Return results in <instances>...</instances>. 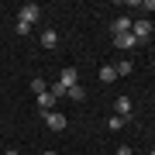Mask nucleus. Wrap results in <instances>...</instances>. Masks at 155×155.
Here are the masks:
<instances>
[{"mask_svg":"<svg viewBox=\"0 0 155 155\" xmlns=\"http://www.w3.org/2000/svg\"><path fill=\"white\" fill-rule=\"evenodd\" d=\"M38 21H41V7L38 4H24L17 11V24H24V28H35Z\"/></svg>","mask_w":155,"mask_h":155,"instance_id":"1","label":"nucleus"},{"mask_svg":"<svg viewBox=\"0 0 155 155\" xmlns=\"http://www.w3.org/2000/svg\"><path fill=\"white\" fill-rule=\"evenodd\" d=\"M66 124H69L66 114H59V110H48V114H45V127H48V131H66Z\"/></svg>","mask_w":155,"mask_h":155,"instance_id":"2","label":"nucleus"},{"mask_svg":"<svg viewBox=\"0 0 155 155\" xmlns=\"http://www.w3.org/2000/svg\"><path fill=\"white\" fill-rule=\"evenodd\" d=\"M152 21H131V35H134V41H148L152 38Z\"/></svg>","mask_w":155,"mask_h":155,"instance_id":"3","label":"nucleus"},{"mask_svg":"<svg viewBox=\"0 0 155 155\" xmlns=\"http://www.w3.org/2000/svg\"><path fill=\"white\" fill-rule=\"evenodd\" d=\"M131 114H134V104H131V97H117V117L131 121Z\"/></svg>","mask_w":155,"mask_h":155,"instance_id":"4","label":"nucleus"},{"mask_svg":"<svg viewBox=\"0 0 155 155\" xmlns=\"http://www.w3.org/2000/svg\"><path fill=\"white\" fill-rule=\"evenodd\" d=\"M59 83L66 86V90H69V86H76V83H79V72L72 69V66H66V69H62V76H59Z\"/></svg>","mask_w":155,"mask_h":155,"instance_id":"5","label":"nucleus"},{"mask_svg":"<svg viewBox=\"0 0 155 155\" xmlns=\"http://www.w3.org/2000/svg\"><path fill=\"white\" fill-rule=\"evenodd\" d=\"M38 41H41V48H55V45H59V35H55V28H45Z\"/></svg>","mask_w":155,"mask_h":155,"instance_id":"6","label":"nucleus"},{"mask_svg":"<svg viewBox=\"0 0 155 155\" xmlns=\"http://www.w3.org/2000/svg\"><path fill=\"white\" fill-rule=\"evenodd\" d=\"M114 45H117V48H124V52H127V48H134L138 41H134V35L127 31V35H117V38H114Z\"/></svg>","mask_w":155,"mask_h":155,"instance_id":"7","label":"nucleus"},{"mask_svg":"<svg viewBox=\"0 0 155 155\" xmlns=\"http://www.w3.org/2000/svg\"><path fill=\"white\" fill-rule=\"evenodd\" d=\"M110 31H114V38H117V35H127V31H131V21H127V17H117V21L110 24Z\"/></svg>","mask_w":155,"mask_h":155,"instance_id":"8","label":"nucleus"},{"mask_svg":"<svg viewBox=\"0 0 155 155\" xmlns=\"http://www.w3.org/2000/svg\"><path fill=\"white\" fill-rule=\"evenodd\" d=\"M117 76H131V69H134V62H127V59H121V62H117Z\"/></svg>","mask_w":155,"mask_h":155,"instance_id":"9","label":"nucleus"},{"mask_svg":"<svg viewBox=\"0 0 155 155\" xmlns=\"http://www.w3.org/2000/svg\"><path fill=\"white\" fill-rule=\"evenodd\" d=\"M100 79H104V83H114V79H117V69L114 66H104V69H100Z\"/></svg>","mask_w":155,"mask_h":155,"instance_id":"10","label":"nucleus"},{"mask_svg":"<svg viewBox=\"0 0 155 155\" xmlns=\"http://www.w3.org/2000/svg\"><path fill=\"white\" fill-rule=\"evenodd\" d=\"M66 97H69V100H79V104H83V97H86V93H83V86L76 83V86H69V90H66Z\"/></svg>","mask_w":155,"mask_h":155,"instance_id":"11","label":"nucleus"},{"mask_svg":"<svg viewBox=\"0 0 155 155\" xmlns=\"http://www.w3.org/2000/svg\"><path fill=\"white\" fill-rule=\"evenodd\" d=\"M124 124H127V121H124V117H117V114H114V117H107V127H110V131H121Z\"/></svg>","mask_w":155,"mask_h":155,"instance_id":"12","label":"nucleus"},{"mask_svg":"<svg viewBox=\"0 0 155 155\" xmlns=\"http://www.w3.org/2000/svg\"><path fill=\"white\" fill-rule=\"evenodd\" d=\"M31 90H35V93L41 97V93H45V90H48V86H45V79H31Z\"/></svg>","mask_w":155,"mask_h":155,"instance_id":"13","label":"nucleus"},{"mask_svg":"<svg viewBox=\"0 0 155 155\" xmlns=\"http://www.w3.org/2000/svg\"><path fill=\"white\" fill-rule=\"evenodd\" d=\"M114 155H131V145H117V152Z\"/></svg>","mask_w":155,"mask_h":155,"instance_id":"14","label":"nucleus"},{"mask_svg":"<svg viewBox=\"0 0 155 155\" xmlns=\"http://www.w3.org/2000/svg\"><path fill=\"white\" fill-rule=\"evenodd\" d=\"M4 155H21V152H17V148H7V152H4Z\"/></svg>","mask_w":155,"mask_h":155,"instance_id":"15","label":"nucleus"},{"mask_svg":"<svg viewBox=\"0 0 155 155\" xmlns=\"http://www.w3.org/2000/svg\"><path fill=\"white\" fill-rule=\"evenodd\" d=\"M45 155H59V152H45Z\"/></svg>","mask_w":155,"mask_h":155,"instance_id":"16","label":"nucleus"},{"mask_svg":"<svg viewBox=\"0 0 155 155\" xmlns=\"http://www.w3.org/2000/svg\"><path fill=\"white\" fill-rule=\"evenodd\" d=\"M28 155H31V152H28Z\"/></svg>","mask_w":155,"mask_h":155,"instance_id":"17","label":"nucleus"},{"mask_svg":"<svg viewBox=\"0 0 155 155\" xmlns=\"http://www.w3.org/2000/svg\"><path fill=\"white\" fill-rule=\"evenodd\" d=\"M152 155H155V152H152Z\"/></svg>","mask_w":155,"mask_h":155,"instance_id":"18","label":"nucleus"}]
</instances>
